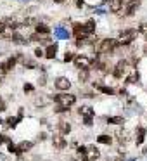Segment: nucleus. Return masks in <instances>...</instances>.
Segmentation results:
<instances>
[{
  "label": "nucleus",
  "instance_id": "1",
  "mask_svg": "<svg viewBox=\"0 0 147 161\" xmlns=\"http://www.w3.org/2000/svg\"><path fill=\"white\" fill-rule=\"evenodd\" d=\"M118 45V40H114V38H106V40H102L100 43H99L97 50L102 52V54H111V52H114V49H116Z\"/></svg>",
  "mask_w": 147,
  "mask_h": 161
},
{
  "label": "nucleus",
  "instance_id": "2",
  "mask_svg": "<svg viewBox=\"0 0 147 161\" xmlns=\"http://www.w3.org/2000/svg\"><path fill=\"white\" fill-rule=\"evenodd\" d=\"M54 101L59 102V104H62V106H66V108H71L75 102H76V97L73 95V94H59L54 97Z\"/></svg>",
  "mask_w": 147,
  "mask_h": 161
},
{
  "label": "nucleus",
  "instance_id": "3",
  "mask_svg": "<svg viewBox=\"0 0 147 161\" xmlns=\"http://www.w3.org/2000/svg\"><path fill=\"white\" fill-rule=\"evenodd\" d=\"M137 35H138L137 30H125L123 33H121V37H119V42H118V43H121V45H128V43L133 40Z\"/></svg>",
  "mask_w": 147,
  "mask_h": 161
},
{
  "label": "nucleus",
  "instance_id": "4",
  "mask_svg": "<svg viewBox=\"0 0 147 161\" xmlns=\"http://www.w3.org/2000/svg\"><path fill=\"white\" fill-rule=\"evenodd\" d=\"M94 62H95V61L88 59L87 56H78V57H75V64H76V68H81V70H88L90 66H94Z\"/></svg>",
  "mask_w": 147,
  "mask_h": 161
},
{
  "label": "nucleus",
  "instance_id": "5",
  "mask_svg": "<svg viewBox=\"0 0 147 161\" xmlns=\"http://www.w3.org/2000/svg\"><path fill=\"white\" fill-rule=\"evenodd\" d=\"M138 5H140V0H132V2H128V5H127V9L123 10V14H125V16H132V14L138 9Z\"/></svg>",
  "mask_w": 147,
  "mask_h": 161
},
{
  "label": "nucleus",
  "instance_id": "6",
  "mask_svg": "<svg viewBox=\"0 0 147 161\" xmlns=\"http://www.w3.org/2000/svg\"><path fill=\"white\" fill-rule=\"evenodd\" d=\"M125 66H127V61H119L116 64V68L113 70V76H114V78H121L123 73H125Z\"/></svg>",
  "mask_w": 147,
  "mask_h": 161
},
{
  "label": "nucleus",
  "instance_id": "7",
  "mask_svg": "<svg viewBox=\"0 0 147 161\" xmlns=\"http://www.w3.org/2000/svg\"><path fill=\"white\" fill-rule=\"evenodd\" d=\"M56 87H57L59 90H68L69 87H71V81L68 78H64V76H59L57 80H56Z\"/></svg>",
  "mask_w": 147,
  "mask_h": 161
},
{
  "label": "nucleus",
  "instance_id": "8",
  "mask_svg": "<svg viewBox=\"0 0 147 161\" xmlns=\"http://www.w3.org/2000/svg\"><path fill=\"white\" fill-rule=\"evenodd\" d=\"M81 28H83V35L87 37V35H92L94 31H95V21L88 19L85 24H81Z\"/></svg>",
  "mask_w": 147,
  "mask_h": 161
},
{
  "label": "nucleus",
  "instance_id": "9",
  "mask_svg": "<svg viewBox=\"0 0 147 161\" xmlns=\"http://www.w3.org/2000/svg\"><path fill=\"white\" fill-rule=\"evenodd\" d=\"M14 64H16V57H9L7 61H4V62H2L0 70H2V73H7L9 70H12V68H14Z\"/></svg>",
  "mask_w": 147,
  "mask_h": 161
},
{
  "label": "nucleus",
  "instance_id": "10",
  "mask_svg": "<svg viewBox=\"0 0 147 161\" xmlns=\"http://www.w3.org/2000/svg\"><path fill=\"white\" fill-rule=\"evenodd\" d=\"M85 154H87V160L94 161V160H97V158H99V154H100V152H99L97 147L90 146V147H87V152H85Z\"/></svg>",
  "mask_w": 147,
  "mask_h": 161
},
{
  "label": "nucleus",
  "instance_id": "11",
  "mask_svg": "<svg viewBox=\"0 0 147 161\" xmlns=\"http://www.w3.org/2000/svg\"><path fill=\"white\" fill-rule=\"evenodd\" d=\"M52 144L57 147V149H64L66 146H68V142H66V139L64 137H61V135H56L54 139H52Z\"/></svg>",
  "mask_w": 147,
  "mask_h": 161
},
{
  "label": "nucleus",
  "instance_id": "12",
  "mask_svg": "<svg viewBox=\"0 0 147 161\" xmlns=\"http://www.w3.org/2000/svg\"><path fill=\"white\" fill-rule=\"evenodd\" d=\"M57 130H59V133H61V135H68L69 132H71V125H69L68 121H61V123H59L57 125Z\"/></svg>",
  "mask_w": 147,
  "mask_h": 161
},
{
  "label": "nucleus",
  "instance_id": "13",
  "mask_svg": "<svg viewBox=\"0 0 147 161\" xmlns=\"http://www.w3.org/2000/svg\"><path fill=\"white\" fill-rule=\"evenodd\" d=\"M123 7V0H109V10L111 12H119Z\"/></svg>",
  "mask_w": 147,
  "mask_h": 161
},
{
  "label": "nucleus",
  "instance_id": "14",
  "mask_svg": "<svg viewBox=\"0 0 147 161\" xmlns=\"http://www.w3.org/2000/svg\"><path fill=\"white\" fill-rule=\"evenodd\" d=\"M56 54H57V45H56V43H54V45H49L47 50H45V57H47V59H54Z\"/></svg>",
  "mask_w": 147,
  "mask_h": 161
},
{
  "label": "nucleus",
  "instance_id": "15",
  "mask_svg": "<svg viewBox=\"0 0 147 161\" xmlns=\"http://www.w3.org/2000/svg\"><path fill=\"white\" fill-rule=\"evenodd\" d=\"M80 114H83L85 118H94V109L90 106H81L80 108Z\"/></svg>",
  "mask_w": 147,
  "mask_h": 161
},
{
  "label": "nucleus",
  "instance_id": "16",
  "mask_svg": "<svg viewBox=\"0 0 147 161\" xmlns=\"http://www.w3.org/2000/svg\"><path fill=\"white\" fill-rule=\"evenodd\" d=\"M33 147V144L31 142H28V141H23L19 144V147H18V152H23V151H29Z\"/></svg>",
  "mask_w": 147,
  "mask_h": 161
},
{
  "label": "nucleus",
  "instance_id": "17",
  "mask_svg": "<svg viewBox=\"0 0 147 161\" xmlns=\"http://www.w3.org/2000/svg\"><path fill=\"white\" fill-rule=\"evenodd\" d=\"M37 33H42V35H49V33H50V28L47 26V24H42V23H38V24H37Z\"/></svg>",
  "mask_w": 147,
  "mask_h": 161
},
{
  "label": "nucleus",
  "instance_id": "18",
  "mask_svg": "<svg viewBox=\"0 0 147 161\" xmlns=\"http://www.w3.org/2000/svg\"><path fill=\"white\" fill-rule=\"evenodd\" d=\"M97 142L99 144H106V146H109V144L113 142V137H111V135H99Z\"/></svg>",
  "mask_w": 147,
  "mask_h": 161
},
{
  "label": "nucleus",
  "instance_id": "19",
  "mask_svg": "<svg viewBox=\"0 0 147 161\" xmlns=\"http://www.w3.org/2000/svg\"><path fill=\"white\" fill-rule=\"evenodd\" d=\"M31 40L42 42V43H47V42H50V37H49V35H43V37H40V35H33V37H31Z\"/></svg>",
  "mask_w": 147,
  "mask_h": 161
},
{
  "label": "nucleus",
  "instance_id": "20",
  "mask_svg": "<svg viewBox=\"0 0 147 161\" xmlns=\"http://www.w3.org/2000/svg\"><path fill=\"white\" fill-rule=\"evenodd\" d=\"M97 89L102 92V94H109V95L116 94V90H114V89H111V87H100V85H97Z\"/></svg>",
  "mask_w": 147,
  "mask_h": 161
},
{
  "label": "nucleus",
  "instance_id": "21",
  "mask_svg": "<svg viewBox=\"0 0 147 161\" xmlns=\"http://www.w3.org/2000/svg\"><path fill=\"white\" fill-rule=\"evenodd\" d=\"M135 81H138V73H132L127 78V83H135Z\"/></svg>",
  "mask_w": 147,
  "mask_h": 161
},
{
  "label": "nucleus",
  "instance_id": "22",
  "mask_svg": "<svg viewBox=\"0 0 147 161\" xmlns=\"http://www.w3.org/2000/svg\"><path fill=\"white\" fill-rule=\"evenodd\" d=\"M144 137H146V130H144V128H138V137H137L138 144H142V142H144Z\"/></svg>",
  "mask_w": 147,
  "mask_h": 161
},
{
  "label": "nucleus",
  "instance_id": "23",
  "mask_svg": "<svg viewBox=\"0 0 147 161\" xmlns=\"http://www.w3.org/2000/svg\"><path fill=\"white\" fill-rule=\"evenodd\" d=\"M78 80H80V81H87V80H88V71H87V70H83L81 73H80Z\"/></svg>",
  "mask_w": 147,
  "mask_h": 161
},
{
  "label": "nucleus",
  "instance_id": "24",
  "mask_svg": "<svg viewBox=\"0 0 147 161\" xmlns=\"http://www.w3.org/2000/svg\"><path fill=\"white\" fill-rule=\"evenodd\" d=\"M109 123H116V125H119V123H123V118H119V116H114V118H109Z\"/></svg>",
  "mask_w": 147,
  "mask_h": 161
},
{
  "label": "nucleus",
  "instance_id": "25",
  "mask_svg": "<svg viewBox=\"0 0 147 161\" xmlns=\"http://www.w3.org/2000/svg\"><path fill=\"white\" fill-rule=\"evenodd\" d=\"M23 89H24L26 94H31V92H33V85H31V83H24V87H23Z\"/></svg>",
  "mask_w": 147,
  "mask_h": 161
},
{
  "label": "nucleus",
  "instance_id": "26",
  "mask_svg": "<svg viewBox=\"0 0 147 161\" xmlns=\"http://www.w3.org/2000/svg\"><path fill=\"white\" fill-rule=\"evenodd\" d=\"M69 61H73V54H71V52H66V56H64V62H69Z\"/></svg>",
  "mask_w": 147,
  "mask_h": 161
},
{
  "label": "nucleus",
  "instance_id": "27",
  "mask_svg": "<svg viewBox=\"0 0 147 161\" xmlns=\"http://www.w3.org/2000/svg\"><path fill=\"white\" fill-rule=\"evenodd\" d=\"M137 31H142V33H146L147 35V24H140V28H138Z\"/></svg>",
  "mask_w": 147,
  "mask_h": 161
},
{
  "label": "nucleus",
  "instance_id": "28",
  "mask_svg": "<svg viewBox=\"0 0 147 161\" xmlns=\"http://www.w3.org/2000/svg\"><path fill=\"white\" fill-rule=\"evenodd\" d=\"M9 151L10 152H18V147H16L14 144H9Z\"/></svg>",
  "mask_w": 147,
  "mask_h": 161
},
{
  "label": "nucleus",
  "instance_id": "29",
  "mask_svg": "<svg viewBox=\"0 0 147 161\" xmlns=\"http://www.w3.org/2000/svg\"><path fill=\"white\" fill-rule=\"evenodd\" d=\"M35 56H37V57H42V56H43V50H42V49H37V50H35Z\"/></svg>",
  "mask_w": 147,
  "mask_h": 161
},
{
  "label": "nucleus",
  "instance_id": "30",
  "mask_svg": "<svg viewBox=\"0 0 147 161\" xmlns=\"http://www.w3.org/2000/svg\"><path fill=\"white\" fill-rule=\"evenodd\" d=\"M76 5H78V7H85V2H83V0H76Z\"/></svg>",
  "mask_w": 147,
  "mask_h": 161
},
{
  "label": "nucleus",
  "instance_id": "31",
  "mask_svg": "<svg viewBox=\"0 0 147 161\" xmlns=\"http://www.w3.org/2000/svg\"><path fill=\"white\" fill-rule=\"evenodd\" d=\"M4 109H5V104H4V99L0 97V111H4Z\"/></svg>",
  "mask_w": 147,
  "mask_h": 161
},
{
  "label": "nucleus",
  "instance_id": "32",
  "mask_svg": "<svg viewBox=\"0 0 147 161\" xmlns=\"http://www.w3.org/2000/svg\"><path fill=\"white\" fill-rule=\"evenodd\" d=\"M78 152L80 154H85V152H87V147H78Z\"/></svg>",
  "mask_w": 147,
  "mask_h": 161
},
{
  "label": "nucleus",
  "instance_id": "33",
  "mask_svg": "<svg viewBox=\"0 0 147 161\" xmlns=\"http://www.w3.org/2000/svg\"><path fill=\"white\" fill-rule=\"evenodd\" d=\"M111 161H121V160H119V158H116V160H111Z\"/></svg>",
  "mask_w": 147,
  "mask_h": 161
},
{
  "label": "nucleus",
  "instance_id": "34",
  "mask_svg": "<svg viewBox=\"0 0 147 161\" xmlns=\"http://www.w3.org/2000/svg\"><path fill=\"white\" fill-rule=\"evenodd\" d=\"M56 2H59V4H61V2H62V0H56Z\"/></svg>",
  "mask_w": 147,
  "mask_h": 161
}]
</instances>
